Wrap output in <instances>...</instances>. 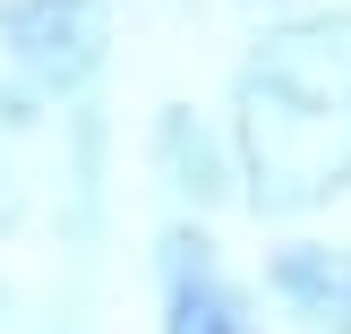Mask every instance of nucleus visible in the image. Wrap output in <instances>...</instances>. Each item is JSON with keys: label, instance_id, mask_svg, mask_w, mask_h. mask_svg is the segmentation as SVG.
<instances>
[{"label": "nucleus", "instance_id": "1", "mask_svg": "<svg viewBox=\"0 0 351 334\" xmlns=\"http://www.w3.org/2000/svg\"><path fill=\"white\" fill-rule=\"evenodd\" d=\"M232 137L257 215H308L351 189V9L291 17L240 60Z\"/></svg>", "mask_w": 351, "mask_h": 334}, {"label": "nucleus", "instance_id": "2", "mask_svg": "<svg viewBox=\"0 0 351 334\" xmlns=\"http://www.w3.org/2000/svg\"><path fill=\"white\" fill-rule=\"evenodd\" d=\"M0 43L34 95H77L112 51V9L103 0H17L0 17Z\"/></svg>", "mask_w": 351, "mask_h": 334}, {"label": "nucleus", "instance_id": "3", "mask_svg": "<svg viewBox=\"0 0 351 334\" xmlns=\"http://www.w3.org/2000/svg\"><path fill=\"white\" fill-rule=\"evenodd\" d=\"M266 291L308 334H351V249L335 240H283L266 257Z\"/></svg>", "mask_w": 351, "mask_h": 334}, {"label": "nucleus", "instance_id": "4", "mask_svg": "<svg viewBox=\"0 0 351 334\" xmlns=\"http://www.w3.org/2000/svg\"><path fill=\"white\" fill-rule=\"evenodd\" d=\"M154 163H163L171 198H189V206H223V198H240V189H232V180H240L232 154L197 129V112H189V103H171V112L154 120Z\"/></svg>", "mask_w": 351, "mask_h": 334}, {"label": "nucleus", "instance_id": "5", "mask_svg": "<svg viewBox=\"0 0 351 334\" xmlns=\"http://www.w3.org/2000/svg\"><path fill=\"white\" fill-rule=\"evenodd\" d=\"M163 334H257L249 291H232L223 274H180L163 283Z\"/></svg>", "mask_w": 351, "mask_h": 334}, {"label": "nucleus", "instance_id": "6", "mask_svg": "<svg viewBox=\"0 0 351 334\" xmlns=\"http://www.w3.org/2000/svg\"><path fill=\"white\" fill-rule=\"evenodd\" d=\"M180 274H215V240L206 232H163V283H180Z\"/></svg>", "mask_w": 351, "mask_h": 334}, {"label": "nucleus", "instance_id": "7", "mask_svg": "<svg viewBox=\"0 0 351 334\" xmlns=\"http://www.w3.org/2000/svg\"><path fill=\"white\" fill-rule=\"evenodd\" d=\"M17 215H26V189H17V171H9V163H0V232H9V223H17Z\"/></svg>", "mask_w": 351, "mask_h": 334}]
</instances>
